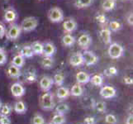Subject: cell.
Segmentation results:
<instances>
[{
	"label": "cell",
	"instance_id": "cell-40",
	"mask_svg": "<svg viewBox=\"0 0 133 124\" xmlns=\"http://www.w3.org/2000/svg\"><path fill=\"white\" fill-rule=\"evenodd\" d=\"M105 122L108 124H117V119L113 114H107L106 117H105Z\"/></svg>",
	"mask_w": 133,
	"mask_h": 124
},
{
	"label": "cell",
	"instance_id": "cell-12",
	"mask_svg": "<svg viewBox=\"0 0 133 124\" xmlns=\"http://www.w3.org/2000/svg\"><path fill=\"white\" fill-rule=\"evenodd\" d=\"M77 22L74 18H68L63 22V31L65 33H72L73 31H75L77 29Z\"/></svg>",
	"mask_w": 133,
	"mask_h": 124
},
{
	"label": "cell",
	"instance_id": "cell-22",
	"mask_svg": "<svg viewBox=\"0 0 133 124\" xmlns=\"http://www.w3.org/2000/svg\"><path fill=\"white\" fill-rule=\"evenodd\" d=\"M117 0H103L102 2V8L105 12H109L113 10L117 6Z\"/></svg>",
	"mask_w": 133,
	"mask_h": 124
},
{
	"label": "cell",
	"instance_id": "cell-5",
	"mask_svg": "<svg viewBox=\"0 0 133 124\" xmlns=\"http://www.w3.org/2000/svg\"><path fill=\"white\" fill-rule=\"evenodd\" d=\"M108 53L110 58L116 60L122 56L123 53H124V48L118 43H111L108 49Z\"/></svg>",
	"mask_w": 133,
	"mask_h": 124
},
{
	"label": "cell",
	"instance_id": "cell-8",
	"mask_svg": "<svg viewBox=\"0 0 133 124\" xmlns=\"http://www.w3.org/2000/svg\"><path fill=\"white\" fill-rule=\"evenodd\" d=\"M99 94H100V96L103 99H110L114 98L116 96V94H117V90L112 86L105 85V86H103L102 88H101Z\"/></svg>",
	"mask_w": 133,
	"mask_h": 124
},
{
	"label": "cell",
	"instance_id": "cell-13",
	"mask_svg": "<svg viewBox=\"0 0 133 124\" xmlns=\"http://www.w3.org/2000/svg\"><path fill=\"white\" fill-rule=\"evenodd\" d=\"M53 84H54L53 79L51 77L47 76V75H45V76L41 78L40 82H39L40 88L44 92L50 91V89L52 88Z\"/></svg>",
	"mask_w": 133,
	"mask_h": 124
},
{
	"label": "cell",
	"instance_id": "cell-35",
	"mask_svg": "<svg viewBox=\"0 0 133 124\" xmlns=\"http://www.w3.org/2000/svg\"><path fill=\"white\" fill-rule=\"evenodd\" d=\"M53 82L58 87L62 86L64 84V82H65V75L62 73H57L53 77Z\"/></svg>",
	"mask_w": 133,
	"mask_h": 124
},
{
	"label": "cell",
	"instance_id": "cell-6",
	"mask_svg": "<svg viewBox=\"0 0 133 124\" xmlns=\"http://www.w3.org/2000/svg\"><path fill=\"white\" fill-rule=\"evenodd\" d=\"M82 55L84 58V64L88 66H94L98 61V56L91 50H84V52H82Z\"/></svg>",
	"mask_w": 133,
	"mask_h": 124
},
{
	"label": "cell",
	"instance_id": "cell-19",
	"mask_svg": "<svg viewBox=\"0 0 133 124\" xmlns=\"http://www.w3.org/2000/svg\"><path fill=\"white\" fill-rule=\"evenodd\" d=\"M75 38L74 36H72L70 33H65L61 39V42L64 47H70L72 45H74L75 43Z\"/></svg>",
	"mask_w": 133,
	"mask_h": 124
},
{
	"label": "cell",
	"instance_id": "cell-16",
	"mask_svg": "<svg viewBox=\"0 0 133 124\" xmlns=\"http://www.w3.org/2000/svg\"><path fill=\"white\" fill-rule=\"evenodd\" d=\"M56 52V47L52 42L47 41L43 43V53L44 56H53Z\"/></svg>",
	"mask_w": 133,
	"mask_h": 124
},
{
	"label": "cell",
	"instance_id": "cell-45",
	"mask_svg": "<svg viewBox=\"0 0 133 124\" xmlns=\"http://www.w3.org/2000/svg\"><path fill=\"white\" fill-rule=\"evenodd\" d=\"M132 20H133V14H132V12H129V14H128L127 17V22L128 25L131 27H132V25H133Z\"/></svg>",
	"mask_w": 133,
	"mask_h": 124
},
{
	"label": "cell",
	"instance_id": "cell-4",
	"mask_svg": "<svg viewBox=\"0 0 133 124\" xmlns=\"http://www.w3.org/2000/svg\"><path fill=\"white\" fill-rule=\"evenodd\" d=\"M22 32V29L20 27V25L16 23H11L10 26L6 31L5 36L6 38L9 41H16L20 36Z\"/></svg>",
	"mask_w": 133,
	"mask_h": 124
},
{
	"label": "cell",
	"instance_id": "cell-28",
	"mask_svg": "<svg viewBox=\"0 0 133 124\" xmlns=\"http://www.w3.org/2000/svg\"><path fill=\"white\" fill-rule=\"evenodd\" d=\"M19 54H21L24 58H31L34 56V53L31 50V47L30 45H23L19 51Z\"/></svg>",
	"mask_w": 133,
	"mask_h": 124
},
{
	"label": "cell",
	"instance_id": "cell-15",
	"mask_svg": "<svg viewBox=\"0 0 133 124\" xmlns=\"http://www.w3.org/2000/svg\"><path fill=\"white\" fill-rule=\"evenodd\" d=\"M37 80V75H36V71L35 68L30 67L26 69L24 72V80L25 82L28 83V84H32L35 83Z\"/></svg>",
	"mask_w": 133,
	"mask_h": 124
},
{
	"label": "cell",
	"instance_id": "cell-46",
	"mask_svg": "<svg viewBox=\"0 0 133 124\" xmlns=\"http://www.w3.org/2000/svg\"><path fill=\"white\" fill-rule=\"evenodd\" d=\"M126 124H133V116H132V114H130V115L127 117V120H126Z\"/></svg>",
	"mask_w": 133,
	"mask_h": 124
},
{
	"label": "cell",
	"instance_id": "cell-47",
	"mask_svg": "<svg viewBox=\"0 0 133 124\" xmlns=\"http://www.w3.org/2000/svg\"><path fill=\"white\" fill-rule=\"evenodd\" d=\"M2 105H3V103H2V101H1V99H0V108H1V107H2Z\"/></svg>",
	"mask_w": 133,
	"mask_h": 124
},
{
	"label": "cell",
	"instance_id": "cell-32",
	"mask_svg": "<svg viewBox=\"0 0 133 124\" xmlns=\"http://www.w3.org/2000/svg\"><path fill=\"white\" fill-rule=\"evenodd\" d=\"M55 111H56V113L64 114V115H65V113H67L70 111V107H69V105L66 103H61L57 105L56 107H55Z\"/></svg>",
	"mask_w": 133,
	"mask_h": 124
},
{
	"label": "cell",
	"instance_id": "cell-21",
	"mask_svg": "<svg viewBox=\"0 0 133 124\" xmlns=\"http://www.w3.org/2000/svg\"><path fill=\"white\" fill-rule=\"evenodd\" d=\"M56 97L59 99H65L70 95V92L68 88H65V87H63V86H59L56 89Z\"/></svg>",
	"mask_w": 133,
	"mask_h": 124
},
{
	"label": "cell",
	"instance_id": "cell-29",
	"mask_svg": "<svg viewBox=\"0 0 133 124\" xmlns=\"http://www.w3.org/2000/svg\"><path fill=\"white\" fill-rule=\"evenodd\" d=\"M95 21L101 27H104L108 23L107 17L105 16V14H103V13H102V12H98L97 14H96Z\"/></svg>",
	"mask_w": 133,
	"mask_h": 124
},
{
	"label": "cell",
	"instance_id": "cell-37",
	"mask_svg": "<svg viewBox=\"0 0 133 124\" xmlns=\"http://www.w3.org/2000/svg\"><path fill=\"white\" fill-rule=\"evenodd\" d=\"M117 69L114 66H110L108 68H107L106 70H104V75L106 76L111 77V76H115L117 75Z\"/></svg>",
	"mask_w": 133,
	"mask_h": 124
},
{
	"label": "cell",
	"instance_id": "cell-10",
	"mask_svg": "<svg viewBox=\"0 0 133 124\" xmlns=\"http://www.w3.org/2000/svg\"><path fill=\"white\" fill-rule=\"evenodd\" d=\"M10 91L12 95L15 98H21L26 94L25 87L19 82H16L14 84H12L11 85Z\"/></svg>",
	"mask_w": 133,
	"mask_h": 124
},
{
	"label": "cell",
	"instance_id": "cell-31",
	"mask_svg": "<svg viewBox=\"0 0 133 124\" xmlns=\"http://www.w3.org/2000/svg\"><path fill=\"white\" fill-rule=\"evenodd\" d=\"M12 107L10 104L5 103L3 104L1 108H0V116H7L9 117L11 115V113L12 112Z\"/></svg>",
	"mask_w": 133,
	"mask_h": 124
},
{
	"label": "cell",
	"instance_id": "cell-33",
	"mask_svg": "<svg viewBox=\"0 0 133 124\" xmlns=\"http://www.w3.org/2000/svg\"><path fill=\"white\" fill-rule=\"evenodd\" d=\"M122 25L120 23V22H119L118 21L113 20V21L109 22L108 28L111 31H114V32H116V31H120L122 29Z\"/></svg>",
	"mask_w": 133,
	"mask_h": 124
},
{
	"label": "cell",
	"instance_id": "cell-7",
	"mask_svg": "<svg viewBox=\"0 0 133 124\" xmlns=\"http://www.w3.org/2000/svg\"><path fill=\"white\" fill-rule=\"evenodd\" d=\"M77 43H78V45H79V47H80V48H82L84 50H88L90 47L91 44H92L91 36L89 33H87V32L82 33L79 36V38H78Z\"/></svg>",
	"mask_w": 133,
	"mask_h": 124
},
{
	"label": "cell",
	"instance_id": "cell-25",
	"mask_svg": "<svg viewBox=\"0 0 133 124\" xmlns=\"http://www.w3.org/2000/svg\"><path fill=\"white\" fill-rule=\"evenodd\" d=\"M70 95L74 96V97H79V96L84 94V88L82 84H79V83H76L75 84L72 86V89L70 90Z\"/></svg>",
	"mask_w": 133,
	"mask_h": 124
},
{
	"label": "cell",
	"instance_id": "cell-14",
	"mask_svg": "<svg viewBox=\"0 0 133 124\" xmlns=\"http://www.w3.org/2000/svg\"><path fill=\"white\" fill-rule=\"evenodd\" d=\"M101 41L105 45H110L112 43V31L108 27H103L98 32Z\"/></svg>",
	"mask_w": 133,
	"mask_h": 124
},
{
	"label": "cell",
	"instance_id": "cell-20",
	"mask_svg": "<svg viewBox=\"0 0 133 124\" xmlns=\"http://www.w3.org/2000/svg\"><path fill=\"white\" fill-rule=\"evenodd\" d=\"M31 47L34 53V56H42L43 53V43L39 41H33L31 45Z\"/></svg>",
	"mask_w": 133,
	"mask_h": 124
},
{
	"label": "cell",
	"instance_id": "cell-1",
	"mask_svg": "<svg viewBox=\"0 0 133 124\" xmlns=\"http://www.w3.org/2000/svg\"><path fill=\"white\" fill-rule=\"evenodd\" d=\"M40 106L45 111H50L56 107L54 101V96L51 92H45L40 97Z\"/></svg>",
	"mask_w": 133,
	"mask_h": 124
},
{
	"label": "cell",
	"instance_id": "cell-49",
	"mask_svg": "<svg viewBox=\"0 0 133 124\" xmlns=\"http://www.w3.org/2000/svg\"><path fill=\"white\" fill-rule=\"evenodd\" d=\"M121 1H127V0H121Z\"/></svg>",
	"mask_w": 133,
	"mask_h": 124
},
{
	"label": "cell",
	"instance_id": "cell-2",
	"mask_svg": "<svg viewBox=\"0 0 133 124\" xmlns=\"http://www.w3.org/2000/svg\"><path fill=\"white\" fill-rule=\"evenodd\" d=\"M39 25V20L37 17H25L22 20V23L20 25V27L22 29V31L24 32H31V31H34Z\"/></svg>",
	"mask_w": 133,
	"mask_h": 124
},
{
	"label": "cell",
	"instance_id": "cell-27",
	"mask_svg": "<svg viewBox=\"0 0 133 124\" xmlns=\"http://www.w3.org/2000/svg\"><path fill=\"white\" fill-rule=\"evenodd\" d=\"M11 64L17 67L22 68L25 64V58L22 56L21 54L18 53L16 55V56H13L12 61H11Z\"/></svg>",
	"mask_w": 133,
	"mask_h": 124
},
{
	"label": "cell",
	"instance_id": "cell-23",
	"mask_svg": "<svg viewBox=\"0 0 133 124\" xmlns=\"http://www.w3.org/2000/svg\"><path fill=\"white\" fill-rule=\"evenodd\" d=\"M55 64V60L52 56H44V58L41 61V65H42V68L45 69V70H50L52 69Z\"/></svg>",
	"mask_w": 133,
	"mask_h": 124
},
{
	"label": "cell",
	"instance_id": "cell-36",
	"mask_svg": "<svg viewBox=\"0 0 133 124\" xmlns=\"http://www.w3.org/2000/svg\"><path fill=\"white\" fill-rule=\"evenodd\" d=\"M94 108L97 110L98 112L103 113L106 112V104L103 101H99V102H96L94 104Z\"/></svg>",
	"mask_w": 133,
	"mask_h": 124
},
{
	"label": "cell",
	"instance_id": "cell-3",
	"mask_svg": "<svg viewBox=\"0 0 133 124\" xmlns=\"http://www.w3.org/2000/svg\"><path fill=\"white\" fill-rule=\"evenodd\" d=\"M47 17L50 22H53V23H59L65 19L64 12L59 7H52L51 8H50L47 12Z\"/></svg>",
	"mask_w": 133,
	"mask_h": 124
},
{
	"label": "cell",
	"instance_id": "cell-44",
	"mask_svg": "<svg viewBox=\"0 0 133 124\" xmlns=\"http://www.w3.org/2000/svg\"><path fill=\"white\" fill-rule=\"evenodd\" d=\"M123 82L127 85H131L133 84V79L131 76H126L124 77V79H123Z\"/></svg>",
	"mask_w": 133,
	"mask_h": 124
},
{
	"label": "cell",
	"instance_id": "cell-41",
	"mask_svg": "<svg viewBox=\"0 0 133 124\" xmlns=\"http://www.w3.org/2000/svg\"><path fill=\"white\" fill-rule=\"evenodd\" d=\"M7 28L2 22H0V38H3L5 36Z\"/></svg>",
	"mask_w": 133,
	"mask_h": 124
},
{
	"label": "cell",
	"instance_id": "cell-38",
	"mask_svg": "<svg viewBox=\"0 0 133 124\" xmlns=\"http://www.w3.org/2000/svg\"><path fill=\"white\" fill-rule=\"evenodd\" d=\"M7 61H8V56L5 49L0 47V66H3L4 64H6Z\"/></svg>",
	"mask_w": 133,
	"mask_h": 124
},
{
	"label": "cell",
	"instance_id": "cell-26",
	"mask_svg": "<svg viewBox=\"0 0 133 124\" xmlns=\"http://www.w3.org/2000/svg\"><path fill=\"white\" fill-rule=\"evenodd\" d=\"M94 3V0H74V6L78 9L86 8L92 5Z\"/></svg>",
	"mask_w": 133,
	"mask_h": 124
},
{
	"label": "cell",
	"instance_id": "cell-18",
	"mask_svg": "<svg viewBox=\"0 0 133 124\" xmlns=\"http://www.w3.org/2000/svg\"><path fill=\"white\" fill-rule=\"evenodd\" d=\"M90 75L87 72L84 71H79L75 75V79L77 83H79L80 84H86L89 82L90 80Z\"/></svg>",
	"mask_w": 133,
	"mask_h": 124
},
{
	"label": "cell",
	"instance_id": "cell-24",
	"mask_svg": "<svg viewBox=\"0 0 133 124\" xmlns=\"http://www.w3.org/2000/svg\"><path fill=\"white\" fill-rule=\"evenodd\" d=\"M13 110L18 114H24L26 112V106L25 103L22 100H18L13 105Z\"/></svg>",
	"mask_w": 133,
	"mask_h": 124
},
{
	"label": "cell",
	"instance_id": "cell-11",
	"mask_svg": "<svg viewBox=\"0 0 133 124\" xmlns=\"http://www.w3.org/2000/svg\"><path fill=\"white\" fill-rule=\"evenodd\" d=\"M69 63H70V66L74 67H79L80 66L84 65L82 52L76 51L75 53H73L70 56V58H69Z\"/></svg>",
	"mask_w": 133,
	"mask_h": 124
},
{
	"label": "cell",
	"instance_id": "cell-17",
	"mask_svg": "<svg viewBox=\"0 0 133 124\" xmlns=\"http://www.w3.org/2000/svg\"><path fill=\"white\" fill-rule=\"evenodd\" d=\"M6 73H7V75L8 77L12 78V79H18L22 75L21 68L17 67L15 66L12 65V64L7 68Z\"/></svg>",
	"mask_w": 133,
	"mask_h": 124
},
{
	"label": "cell",
	"instance_id": "cell-48",
	"mask_svg": "<svg viewBox=\"0 0 133 124\" xmlns=\"http://www.w3.org/2000/svg\"><path fill=\"white\" fill-rule=\"evenodd\" d=\"M44 124H53V123H51V122H48V123H44Z\"/></svg>",
	"mask_w": 133,
	"mask_h": 124
},
{
	"label": "cell",
	"instance_id": "cell-9",
	"mask_svg": "<svg viewBox=\"0 0 133 124\" xmlns=\"http://www.w3.org/2000/svg\"><path fill=\"white\" fill-rule=\"evenodd\" d=\"M18 14L17 12L15 10V8L12 7L8 8L5 11H4L3 14V20L5 21L7 23H14V22L17 19Z\"/></svg>",
	"mask_w": 133,
	"mask_h": 124
},
{
	"label": "cell",
	"instance_id": "cell-30",
	"mask_svg": "<svg viewBox=\"0 0 133 124\" xmlns=\"http://www.w3.org/2000/svg\"><path fill=\"white\" fill-rule=\"evenodd\" d=\"M89 82L94 86L100 87L103 84V77L101 75H94L90 77Z\"/></svg>",
	"mask_w": 133,
	"mask_h": 124
},
{
	"label": "cell",
	"instance_id": "cell-42",
	"mask_svg": "<svg viewBox=\"0 0 133 124\" xmlns=\"http://www.w3.org/2000/svg\"><path fill=\"white\" fill-rule=\"evenodd\" d=\"M0 124H12L11 119L7 116H0Z\"/></svg>",
	"mask_w": 133,
	"mask_h": 124
},
{
	"label": "cell",
	"instance_id": "cell-39",
	"mask_svg": "<svg viewBox=\"0 0 133 124\" xmlns=\"http://www.w3.org/2000/svg\"><path fill=\"white\" fill-rule=\"evenodd\" d=\"M45 123V118L42 116L39 115V114H36L32 118V120H31V124H44Z\"/></svg>",
	"mask_w": 133,
	"mask_h": 124
},
{
	"label": "cell",
	"instance_id": "cell-43",
	"mask_svg": "<svg viewBox=\"0 0 133 124\" xmlns=\"http://www.w3.org/2000/svg\"><path fill=\"white\" fill-rule=\"evenodd\" d=\"M84 124H95L96 123V121H95V118L94 117H86L84 120Z\"/></svg>",
	"mask_w": 133,
	"mask_h": 124
},
{
	"label": "cell",
	"instance_id": "cell-34",
	"mask_svg": "<svg viewBox=\"0 0 133 124\" xmlns=\"http://www.w3.org/2000/svg\"><path fill=\"white\" fill-rule=\"evenodd\" d=\"M66 122V118L64 114H59L56 113L53 116L51 119V123L53 124H64Z\"/></svg>",
	"mask_w": 133,
	"mask_h": 124
}]
</instances>
